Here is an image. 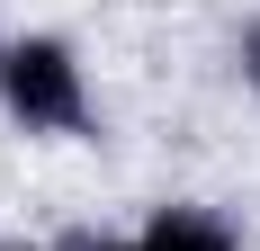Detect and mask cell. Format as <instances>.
<instances>
[{"mask_svg":"<svg viewBox=\"0 0 260 251\" xmlns=\"http://www.w3.org/2000/svg\"><path fill=\"white\" fill-rule=\"evenodd\" d=\"M0 251H63V242H0Z\"/></svg>","mask_w":260,"mask_h":251,"instance_id":"cell-4","label":"cell"},{"mask_svg":"<svg viewBox=\"0 0 260 251\" xmlns=\"http://www.w3.org/2000/svg\"><path fill=\"white\" fill-rule=\"evenodd\" d=\"M126 251H251V242L215 198H153L126 225Z\"/></svg>","mask_w":260,"mask_h":251,"instance_id":"cell-2","label":"cell"},{"mask_svg":"<svg viewBox=\"0 0 260 251\" xmlns=\"http://www.w3.org/2000/svg\"><path fill=\"white\" fill-rule=\"evenodd\" d=\"M234 81L251 90V108H260V9L242 18V36H234Z\"/></svg>","mask_w":260,"mask_h":251,"instance_id":"cell-3","label":"cell"},{"mask_svg":"<svg viewBox=\"0 0 260 251\" xmlns=\"http://www.w3.org/2000/svg\"><path fill=\"white\" fill-rule=\"evenodd\" d=\"M0 125L27 144H99L108 135L81 36H63V27H9L0 36Z\"/></svg>","mask_w":260,"mask_h":251,"instance_id":"cell-1","label":"cell"}]
</instances>
